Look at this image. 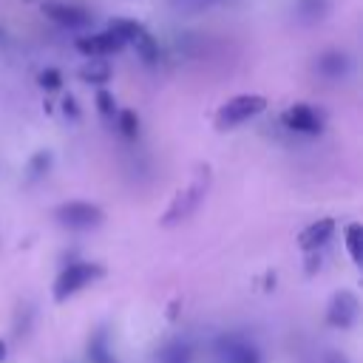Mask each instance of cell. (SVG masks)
<instances>
[{
  "mask_svg": "<svg viewBox=\"0 0 363 363\" xmlns=\"http://www.w3.org/2000/svg\"><path fill=\"white\" fill-rule=\"evenodd\" d=\"M62 111H65V116H71V119H77V116H79V108H77L74 96H65V99H62Z\"/></svg>",
  "mask_w": 363,
  "mask_h": 363,
  "instance_id": "obj_23",
  "label": "cell"
},
{
  "mask_svg": "<svg viewBox=\"0 0 363 363\" xmlns=\"http://www.w3.org/2000/svg\"><path fill=\"white\" fill-rule=\"evenodd\" d=\"M335 233V221L332 218H320L315 224H309L303 233H301V247L303 250H318L329 241V235Z\"/></svg>",
  "mask_w": 363,
  "mask_h": 363,
  "instance_id": "obj_10",
  "label": "cell"
},
{
  "mask_svg": "<svg viewBox=\"0 0 363 363\" xmlns=\"http://www.w3.org/2000/svg\"><path fill=\"white\" fill-rule=\"evenodd\" d=\"M102 275V267H96V264H68L60 275H57V284H54V298L57 301H65L68 295H74V292H79L82 286H88L94 278H99Z\"/></svg>",
  "mask_w": 363,
  "mask_h": 363,
  "instance_id": "obj_3",
  "label": "cell"
},
{
  "mask_svg": "<svg viewBox=\"0 0 363 363\" xmlns=\"http://www.w3.org/2000/svg\"><path fill=\"white\" fill-rule=\"evenodd\" d=\"M360 235H363L360 224H349L346 227V247H349L352 261H360Z\"/></svg>",
  "mask_w": 363,
  "mask_h": 363,
  "instance_id": "obj_21",
  "label": "cell"
},
{
  "mask_svg": "<svg viewBox=\"0 0 363 363\" xmlns=\"http://www.w3.org/2000/svg\"><path fill=\"white\" fill-rule=\"evenodd\" d=\"M207 187H210V167H207V164H199L196 173H193V179L187 182V187L179 190V193L173 196V201L167 204V213L162 216V224H176V221H182V218H187V216L204 201Z\"/></svg>",
  "mask_w": 363,
  "mask_h": 363,
  "instance_id": "obj_1",
  "label": "cell"
},
{
  "mask_svg": "<svg viewBox=\"0 0 363 363\" xmlns=\"http://www.w3.org/2000/svg\"><path fill=\"white\" fill-rule=\"evenodd\" d=\"M326 363H346V357L337 354V352H329V354H326Z\"/></svg>",
  "mask_w": 363,
  "mask_h": 363,
  "instance_id": "obj_24",
  "label": "cell"
},
{
  "mask_svg": "<svg viewBox=\"0 0 363 363\" xmlns=\"http://www.w3.org/2000/svg\"><path fill=\"white\" fill-rule=\"evenodd\" d=\"M48 167H51V153H48V150L34 153V156H31V162H28L31 176H43V173H48Z\"/></svg>",
  "mask_w": 363,
  "mask_h": 363,
  "instance_id": "obj_22",
  "label": "cell"
},
{
  "mask_svg": "<svg viewBox=\"0 0 363 363\" xmlns=\"http://www.w3.org/2000/svg\"><path fill=\"white\" fill-rule=\"evenodd\" d=\"M354 318H357V298L352 292H346V289L337 292L332 298V306H329V323L346 329V326L354 323Z\"/></svg>",
  "mask_w": 363,
  "mask_h": 363,
  "instance_id": "obj_8",
  "label": "cell"
},
{
  "mask_svg": "<svg viewBox=\"0 0 363 363\" xmlns=\"http://www.w3.org/2000/svg\"><path fill=\"white\" fill-rule=\"evenodd\" d=\"M113 119H116L122 136H128V139H136L139 136V116L133 111H116Z\"/></svg>",
  "mask_w": 363,
  "mask_h": 363,
  "instance_id": "obj_15",
  "label": "cell"
},
{
  "mask_svg": "<svg viewBox=\"0 0 363 363\" xmlns=\"http://www.w3.org/2000/svg\"><path fill=\"white\" fill-rule=\"evenodd\" d=\"M108 31L125 45V43H133L145 28H142V23H136V20H130V17H116V20H111Z\"/></svg>",
  "mask_w": 363,
  "mask_h": 363,
  "instance_id": "obj_11",
  "label": "cell"
},
{
  "mask_svg": "<svg viewBox=\"0 0 363 363\" xmlns=\"http://www.w3.org/2000/svg\"><path fill=\"white\" fill-rule=\"evenodd\" d=\"M96 108H99V113H102L105 119H113V116H116L113 94H111V91H105V88H99V91H96Z\"/></svg>",
  "mask_w": 363,
  "mask_h": 363,
  "instance_id": "obj_20",
  "label": "cell"
},
{
  "mask_svg": "<svg viewBox=\"0 0 363 363\" xmlns=\"http://www.w3.org/2000/svg\"><path fill=\"white\" fill-rule=\"evenodd\" d=\"M329 9V0H298V17L306 23H318Z\"/></svg>",
  "mask_w": 363,
  "mask_h": 363,
  "instance_id": "obj_14",
  "label": "cell"
},
{
  "mask_svg": "<svg viewBox=\"0 0 363 363\" xmlns=\"http://www.w3.org/2000/svg\"><path fill=\"white\" fill-rule=\"evenodd\" d=\"M88 357H91V363H111V352H108L102 335H96V337L91 340V346H88Z\"/></svg>",
  "mask_w": 363,
  "mask_h": 363,
  "instance_id": "obj_17",
  "label": "cell"
},
{
  "mask_svg": "<svg viewBox=\"0 0 363 363\" xmlns=\"http://www.w3.org/2000/svg\"><path fill=\"white\" fill-rule=\"evenodd\" d=\"M133 43H136V54L142 57L145 65H156V62H159V43H156L147 31H142Z\"/></svg>",
  "mask_w": 363,
  "mask_h": 363,
  "instance_id": "obj_12",
  "label": "cell"
},
{
  "mask_svg": "<svg viewBox=\"0 0 363 363\" xmlns=\"http://www.w3.org/2000/svg\"><path fill=\"white\" fill-rule=\"evenodd\" d=\"M159 363H190V352H187V346H182V343L167 346V349L159 354Z\"/></svg>",
  "mask_w": 363,
  "mask_h": 363,
  "instance_id": "obj_18",
  "label": "cell"
},
{
  "mask_svg": "<svg viewBox=\"0 0 363 363\" xmlns=\"http://www.w3.org/2000/svg\"><path fill=\"white\" fill-rule=\"evenodd\" d=\"M267 108V99L258 96V94H241V96H233L230 102H224L218 108V116H216V128L218 130H227V128H235L247 119H252L255 113H261Z\"/></svg>",
  "mask_w": 363,
  "mask_h": 363,
  "instance_id": "obj_2",
  "label": "cell"
},
{
  "mask_svg": "<svg viewBox=\"0 0 363 363\" xmlns=\"http://www.w3.org/2000/svg\"><path fill=\"white\" fill-rule=\"evenodd\" d=\"M281 119H284V125H286L289 130H298V133H320V130H323V116H320V111L312 108V105H303V102L289 105V108L281 113Z\"/></svg>",
  "mask_w": 363,
  "mask_h": 363,
  "instance_id": "obj_5",
  "label": "cell"
},
{
  "mask_svg": "<svg viewBox=\"0 0 363 363\" xmlns=\"http://www.w3.org/2000/svg\"><path fill=\"white\" fill-rule=\"evenodd\" d=\"M54 216L62 227H71V230H88V227L102 224V218H105L102 210L91 201H65L54 210Z\"/></svg>",
  "mask_w": 363,
  "mask_h": 363,
  "instance_id": "obj_4",
  "label": "cell"
},
{
  "mask_svg": "<svg viewBox=\"0 0 363 363\" xmlns=\"http://www.w3.org/2000/svg\"><path fill=\"white\" fill-rule=\"evenodd\" d=\"M122 48V43L105 28L99 34H91V37H79L77 40V51L85 54V57H108V54H116Z\"/></svg>",
  "mask_w": 363,
  "mask_h": 363,
  "instance_id": "obj_6",
  "label": "cell"
},
{
  "mask_svg": "<svg viewBox=\"0 0 363 363\" xmlns=\"http://www.w3.org/2000/svg\"><path fill=\"white\" fill-rule=\"evenodd\" d=\"M37 82H40L43 91H60V85H62V74H60L57 68H43L40 77H37Z\"/></svg>",
  "mask_w": 363,
  "mask_h": 363,
  "instance_id": "obj_19",
  "label": "cell"
},
{
  "mask_svg": "<svg viewBox=\"0 0 363 363\" xmlns=\"http://www.w3.org/2000/svg\"><path fill=\"white\" fill-rule=\"evenodd\" d=\"M349 68H352V60H349V54H343V51H326V54L318 57V74H323V77H329V79L346 77Z\"/></svg>",
  "mask_w": 363,
  "mask_h": 363,
  "instance_id": "obj_9",
  "label": "cell"
},
{
  "mask_svg": "<svg viewBox=\"0 0 363 363\" xmlns=\"http://www.w3.org/2000/svg\"><path fill=\"white\" fill-rule=\"evenodd\" d=\"M224 357H227L230 363H258V354H255L250 346H244V343H227Z\"/></svg>",
  "mask_w": 363,
  "mask_h": 363,
  "instance_id": "obj_16",
  "label": "cell"
},
{
  "mask_svg": "<svg viewBox=\"0 0 363 363\" xmlns=\"http://www.w3.org/2000/svg\"><path fill=\"white\" fill-rule=\"evenodd\" d=\"M43 11L60 23V26H68V28H79L85 23H91V14L82 9V6H71V3H45Z\"/></svg>",
  "mask_w": 363,
  "mask_h": 363,
  "instance_id": "obj_7",
  "label": "cell"
},
{
  "mask_svg": "<svg viewBox=\"0 0 363 363\" xmlns=\"http://www.w3.org/2000/svg\"><path fill=\"white\" fill-rule=\"evenodd\" d=\"M111 74H113L111 65L99 60V62H88V65L79 71V79H82V82H91V85H105V82L111 79Z\"/></svg>",
  "mask_w": 363,
  "mask_h": 363,
  "instance_id": "obj_13",
  "label": "cell"
}]
</instances>
